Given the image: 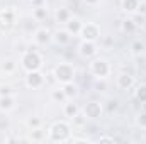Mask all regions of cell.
<instances>
[{"label":"cell","mask_w":146,"mask_h":144,"mask_svg":"<svg viewBox=\"0 0 146 144\" xmlns=\"http://www.w3.org/2000/svg\"><path fill=\"white\" fill-rule=\"evenodd\" d=\"M115 85H117L119 90L127 92V90H133V88H134V85H136V78H134L131 73L121 71L117 76H115Z\"/></svg>","instance_id":"11"},{"label":"cell","mask_w":146,"mask_h":144,"mask_svg":"<svg viewBox=\"0 0 146 144\" xmlns=\"http://www.w3.org/2000/svg\"><path fill=\"white\" fill-rule=\"evenodd\" d=\"M141 2H143V3H145V5H146V0H141Z\"/></svg>","instance_id":"38"},{"label":"cell","mask_w":146,"mask_h":144,"mask_svg":"<svg viewBox=\"0 0 146 144\" xmlns=\"http://www.w3.org/2000/svg\"><path fill=\"white\" fill-rule=\"evenodd\" d=\"M76 51L83 59H92L99 54V44L94 41H80V44L76 46Z\"/></svg>","instance_id":"9"},{"label":"cell","mask_w":146,"mask_h":144,"mask_svg":"<svg viewBox=\"0 0 146 144\" xmlns=\"http://www.w3.org/2000/svg\"><path fill=\"white\" fill-rule=\"evenodd\" d=\"M73 12L68 9V7H58L56 10H54V22L58 24V26H65L70 19H72Z\"/></svg>","instance_id":"14"},{"label":"cell","mask_w":146,"mask_h":144,"mask_svg":"<svg viewBox=\"0 0 146 144\" xmlns=\"http://www.w3.org/2000/svg\"><path fill=\"white\" fill-rule=\"evenodd\" d=\"M17 26V14L14 9H0V32L7 34Z\"/></svg>","instance_id":"5"},{"label":"cell","mask_w":146,"mask_h":144,"mask_svg":"<svg viewBox=\"0 0 146 144\" xmlns=\"http://www.w3.org/2000/svg\"><path fill=\"white\" fill-rule=\"evenodd\" d=\"M138 24H136V20L133 19V15H127V17H124L122 20H121V31L124 32V34H134L136 31H138Z\"/></svg>","instance_id":"17"},{"label":"cell","mask_w":146,"mask_h":144,"mask_svg":"<svg viewBox=\"0 0 146 144\" xmlns=\"http://www.w3.org/2000/svg\"><path fill=\"white\" fill-rule=\"evenodd\" d=\"M49 97H51V100H53L54 104H60V105H63V104L68 100V98H66V95H65V92H63V88H61V85H60L58 88L51 90Z\"/></svg>","instance_id":"25"},{"label":"cell","mask_w":146,"mask_h":144,"mask_svg":"<svg viewBox=\"0 0 146 144\" xmlns=\"http://www.w3.org/2000/svg\"><path fill=\"white\" fill-rule=\"evenodd\" d=\"M72 39H73V36L65 27H61V26L56 31H53V42L58 44V46H68L72 42Z\"/></svg>","instance_id":"12"},{"label":"cell","mask_w":146,"mask_h":144,"mask_svg":"<svg viewBox=\"0 0 146 144\" xmlns=\"http://www.w3.org/2000/svg\"><path fill=\"white\" fill-rule=\"evenodd\" d=\"M34 19H36V22H46L48 20V17H49V10H48V7H44V5H37L33 9V14H31Z\"/></svg>","instance_id":"23"},{"label":"cell","mask_w":146,"mask_h":144,"mask_svg":"<svg viewBox=\"0 0 146 144\" xmlns=\"http://www.w3.org/2000/svg\"><path fill=\"white\" fill-rule=\"evenodd\" d=\"M85 122H87V119H85V115H83L82 112H80L76 117H73V119H72V124H73V126H76V127H83V126H85Z\"/></svg>","instance_id":"31"},{"label":"cell","mask_w":146,"mask_h":144,"mask_svg":"<svg viewBox=\"0 0 146 144\" xmlns=\"http://www.w3.org/2000/svg\"><path fill=\"white\" fill-rule=\"evenodd\" d=\"M24 85L31 90H39L46 85V76L41 70L37 71H27L24 76Z\"/></svg>","instance_id":"8"},{"label":"cell","mask_w":146,"mask_h":144,"mask_svg":"<svg viewBox=\"0 0 146 144\" xmlns=\"http://www.w3.org/2000/svg\"><path fill=\"white\" fill-rule=\"evenodd\" d=\"M19 65L24 71H37V70H42L44 66V58L42 54L36 51V49H26L21 53V59H19Z\"/></svg>","instance_id":"2"},{"label":"cell","mask_w":146,"mask_h":144,"mask_svg":"<svg viewBox=\"0 0 146 144\" xmlns=\"http://www.w3.org/2000/svg\"><path fill=\"white\" fill-rule=\"evenodd\" d=\"M143 2L141 0H121V10L126 15H134L139 12Z\"/></svg>","instance_id":"13"},{"label":"cell","mask_w":146,"mask_h":144,"mask_svg":"<svg viewBox=\"0 0 146 144\" xmlns=\"http://www.w3.org/2000/svg\"><path fill=\"white\" fill-rule=\"evenodd\" d=\"M22 22H24V27H26V31H27V32H31V34H33V32H34V31L37 29L36 19H34L33 15H31V17H26Z\"/></svg>","instance_id":"28"},{"label":"cell","mask_w":146,"mask_h":144,"mask_svg":"<svg viewBox=\"0 0 146 144\" xmlns=\"http://www.w3.org/2000/svg\"><path fill=\"white\" fill-rule=\"evenodd\" d=\"M61 107H63V115H65L68 120H72L73 117H76V115L82 112V108L78 107V104H75V100H66Z\"/></svg>","instance_id":"16"},{"label":"cell","mask_w":146,"mask_h":144,"mask_svg":"<svg viewBox=\"0 0 146 144\" xmlns=\"http://www.w3.org/2000/svg\"><path fill=\"white\" fill-rule=\"evenodd\" d=\"M42 122H44L42 117L37 115V114H33V115L26 117V120H24V124H26L27 129H37V127H42Z\"/></svg>","instance_id":"24"},{"label":"cell","mask_w":146,"mask_h":144,"mask_svg":"<svg viewBox=\"0 0 146 144\" xmlns=\"http://www.w3.org/2000/svg\"><path fill=\"white\" fill-rule=\"evenodd\" d=\"M117 108H119V100L117 98H107L106 100V104H104V110L107 112V114H114V112H117Z\"/></svg>","instance_id":"27"},{"label":"cell","mask_w":146,"mask_h":144,"mask_svg":"<svg viewBox=\"0 0 146 144\" xmlns=\"http://www.w3.org/2000/svg\"><path fill=\"white\" fill-rule=\"evenodd\" d=\"M33 41L36 46H49L53 42V31L48 27H37L33 32Z\"/></svg>","instance_id":"10"},{"label":"cell","mask_w":146,"mask_h":144,"mask_svg":"<svg viewBox=\"0 0 146 144\" xmlns=\"http://www.w3.org/2000/svg\"><path fill=\"white\" fill-rule=\"evenodd\" d=\"M61 88H63V92H65V95H66L68 100H75V98L80 95V88H78V85H76L75 81H70V83L61 85Z\"/></svg>","instance_id":"21"},{"label":"cell","mask_w":146,"mask_h":144,"mask_svg":"<svg viewBox=\"0 0 146 144\" xmlns=\"http://www.w3.org/2000/svg\"><path fill=\"white\" fill-rule=\"evenodd\" d=\"M129 53L133 54V56H143L146 53V42L143 39H133L131 41V44H129Z\"/></svg>","instance_id":"18"},{"label":"cell","mask_w":146,"mask_h":144,"mask_svg":"<svg viewBox=\"0 0 146 144\" xmlns=\"http://www.w3.org/2000/svg\"><path fill=\"white\" fill-rule=\"evenodd\" d=\"M78 37H80L82 41H94V42H99L100 37H102L100 26L95 24V22H83L82 31H80Z\"/></svg>","instance_id":"6"},{"label":"cell","mask_w":146,"mask_h":144,"mask_svg":"<svg viewBox=\"0 0 146 144\" xmlns=\"http://www.w3.org/2000/svg\"><path fill=\"white\" fill-rule=\"evenodd\" d=\"M26 2H36V0H26Z\"/></svg>","instance_id":"37"},{"label":"cell","mask_w":146,"mask_h":144,"mask_svg":"<svg viewBox=\"0 0 146 144\" xmlns=\"http://www.w3.org/2000/svg\"><path fill=\"white\" fill-rule=\"evenodd\" d=\"M48 139V132L42 131V127H37V129H29V136H27V141H33V143H42Z\"/></svg>","instance_id":"22"},{"label":"cell","mask_w":146,"mask_h":144,"mask_svg":"<svg viewBox=\"0 0 146 144\" xmlns=\"http://www.w3.org/2000/svg\"><path fill=\"white\" fill-rule=\"evenodd\" d=\"M94 88H95V92H99V93L106 92V90H107V80H95Z\"/></svg>","instance_id":"30"},{"label":"cell","mask_w":146,"mask_h":144,"mask_svg":"<svg viewBox=\"0 0 146 144\" xmlns=\"http://www.w3.org/2000/svg\"><path fill=\"white\" fill-rule=\"evenodd\" d=\"M15 108V97L14 95H3L0 97V112L9 114Z\"/></svg>","instance_id":"19"},{"label":"cell","mask_w":146,"mask_h":144,"mask_svg":"<svg viewBox=\"0 0 146 144\" xmlns=\"http://www.w3.org/2000/svg\"><path fill=\"white\" fill-rule=\"evenodd\" d=\"M53 78L56 83L60 85H65V83H70V81H75L76 78V68L73 66L72 63H60L53 68Z\"/></svg>","instance_id":"4"},{"label":"cell","mask_w":146,"mask_h":144,"mask_svg":"<svg viewBox=\"0 0 146 144\" xmlns=\"http://www.w3.org/2000/svg\"><path fill=\"white\" fill-rule=\"evenodd\" d=\"M88 141H90L88 137H73V136L70 139V143H88Z\"/></svg>","instance_id":"34"},{"label":"cell","mask_w":146,"mask_h":144,"mask_svg":"<svg viewBox=\"0 0 146 144\" xmlns=\"http://www.w3.org/2000/svg\"><path fill=\"white\" fill-rule=\"evenodd\" d=\"M83 3L88 5V7H97L100 3V0H83Z\"/></svg>","instance_id":"35"},{"label":"cell","mask_w":146,"mask_h":144,"mask_svg":"<svg viewBox=\"0 0 146 144\" xmlns=\"http://www.w3.org/2000/svg\"><path fill=\"white\" fill-rule=\"evenodd\" d=\"M134 122H136V126H138V127H141V129H146V112H141V114H138V117L134 119Z\"/></svg>","instance_id":"32"},{"label":"cell","mask_w":146,"mask_h":144,"mask_svg":"<svg viewBox=\"0 0 146 144\" xmlns=\"http://www.w3.org/2000/svg\"><path fill=\"white\" fill-rule=\"evenodd\" d=\"M14 93H15V90H14L12 85H9V83H0V97H3V95H14Z\"/></svg>","instance_id":"29"},{"label":"cell","mask_w":146,"mask_h":144,"mask_svg":"<svg viewBox=\"0 0 146 144\" xmlns=\"http://www.w3.org/2000/svg\"><path fill=\"white\" fill-rule=\"evenodd\" d=\"M141 112H146V102L145 104H141Z\"/></svg>","instance_id":"36"},{"label":"cell","mask_w":146,"mask_h":144,"mask_svg":"<svg viewBox=\"0 0 146 144\" xmlns=\"http://www.w3.org/2000/svg\"><path fill=\"white\" fill-rule=\"evenodd\" d=\"M134 98H136L139 104H145L146 102V83L134 85Z\"/></svg>","instance_id":"26"},{"label":"cell","mask_w":146,"mask_h":144,"mask_svg":"<svg viewBox=\"0 0 146 144\" xmlns=\"http://www.w3.org/2000/svg\"><path fill=\"white\" fill-rule=\"evenodd\" d=\"M88 73L95 80H107L112 75V65L109 63V59H106L102 56H95L88 63Z\"/></svg>","instance_id":"3"},{"label":"cell","mask_w":146,"mask_h":144,"mask_svg":"<svg viewBox=\"0 0 146 144\" xmlns=\"http://www.w3.org/2000/svg\"><path fill=\"white\" fill-rule=\"evenodd\" d=\"M72 124L68 120H56L48 127V141L51 143H70Z\"/></svg>","instance_id":"1"},{"label":"cell","mask_w":146,"mask_h":144,"mask_svg":"<svg viewBox=\"0 0 146 144\" xmlns=\"http://www.w3.org/2000/svg\"><path fill=\"white\" fill-rule=\"evenodd\" d=\"M82 114L87 120H99L104 114V104H100L99 100H88L82 107Z\"/></svg>","instance_id":"7"},{"label":"cell","mask_w":146,"mask_h":144,"mask_svg":"<svg viewBox=\"0 0 146 144\" xmlns=\"http://www.w3.org/2000/svg\"><path fill=\"white\" fill-rule=\"evenodd\" d=\"M97 141H99V143H115L117 139H115L114 136H100Z\"/></svg>","instance_id":"33"},{"label":"cell","mask_w":146,"mask_h":144,"mask_svg":"<svg viewBox=\"0 0 146 144\" xmlns=\"http://www.w3.org/2000/svg\"><path fill=\"white\" fill-rule=\"evenodd\" d=\"M17 61L14 59V58H5L2 63H0V71L5 73V75H14V73L17 71Z\"/></svg>","instance_id":"20"},{"label":"cell","mask_w":146,"mask_h":144,"mask_svg":"<svg viewBox=\"0 0 146 144\" xmlns=\"http://www.w3.org/2000/svg\"><path fill=\"white\" fill-rule=\"evenodd\" d=\"M82 26H83V20H82L80 17H76V15H72V19H70L63 27H65V29H66L73 37H75V36H78V34H80Z\"/></svg>","instance_id":"15"}]
</instances>
